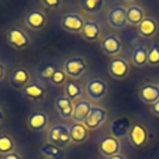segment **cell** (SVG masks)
<instances>
[{
    "label": "cell",
    "instance_id": "cell-1",
    "mask_svg": "<svg viewBox=\"0 0 159 159\" xmlns=\"http://www.w3.org/2000/svg\"><path fill=\"white\" fill-rule=\"evenodd\" d=\"M47 142L62 149L70 147L72 144L70 137V128L65 124L51 125L47 130Z\"/></svg>",
    "mask_w": 159,
    "mask_h": 159
},
{
    "label": "cell",
    "instance_id": "cell-2",
    "mask_svg": "<svg viewBox=\"0 0 159 159\" xmlns=\"http://www.w3.org/2000/svg\"><path fill=\"white\" fill-rule=\"evenodd\" d=\"M6 42L12 48H15L17 51H22L30 46L31 40L24 29L19 27V26H11L6 31Z\"/></svg>",
    "mask_w": 159,
    "mask_h": 159
},
{
    "label": "cell",
    "instance_id": "cell-3",
    "mask_svg": "<svg viewBox=\"0 0 159 159\" xmlns=\"http://www.w3.org/2000/svg\"><path fill=\"white\" fill-rule=\"evenodd\" d=\"M87 61L82 56H72L65 60L63 62V71L66 72L67 77L71 80L81 78L87 71Z\"/></svg>",
    "mask_w": 159,
    "mask_h": 159
},
{
    "label": "cell",
    "instance_id": "cell-4",
    "mask_svg": "<svg viewBox=\"0 0 159 159\" xmlns=\"http://www.w3.org/2000/svg\"><path fill=\"white\" fill-rule=\"evenodd\" d=\"M108 73L114 80H118V81L125 80L130 73L129 61L122 56L113 57L108 63Z\"/></svg>",
    "mask_w": 159,
    "mask_h": 159
},
{
    "label": "cell",
    "instance_id": "cell-5",
    "mask_svg": "<svg viewBox=\"0 0 159 159\" xmlns=\"http://www.w3.org/2000/svg\"><path fill=\"white\" fill-rule=\"evenodd\" d=\"M108 92V84L103 78L96 77L87 82L84 87V93L88 97V99L92 101H99L103 99L107 96Z\"/></svg>",
    "mask_w": 159,
    "mask_h": 159
},
{
    "label": "cell",
    "instance_id": "cell-6",
    "mask_svg": "<svg viewBox=\"0 0 159 159\" xmlns=\"http://www.w3.org/2000/svg\"><path fill=\"white\" fill-rule=\"evenodd\" d=\"M128 140L130 145L135 149H142L148 144L149 140V133L148 129L145 128L144 124L142 123H133L129 134H128Z\"/></svg>",
    "mask_w": 159,
    "mask_h": 159
},
{
    "label": "cell",
    "instance_id": "cell-7",
    "mask_svg": "<svg viewBox=\"0 0 159 159\" xmlns=\"http://www.w3.org/2000/svg\"><path fill=\"white\" fill-rule=\"evenodd\" d=\"M84 19L82 15L77 12H67L61 17L60 26L63 31L71 32V34H81L83 25H84Z\"/></svg>",
    "mask_w": 159,
    "mask_h": 159
},
{
    "label": "cell",
    "instance_id": "cell-8",
    "mask_svg": "<svg viewBox=\"0 0 159 159\" xmlns=\"http://www.w3.org/2000/svg\"><path fill=\"white\" fill-rule=\"evenodd\" d=\"M107 111L101 106H92L86 120L83 124L87 127L88 130H96L98 129L106 120H107Z\"/></svg>",
    "mask_w": 159,
    "mask_h": 159
},
{
    "label": "cell",
    "instance_id": "cell-9",
    "mask_svg": "<svg viewBox=\"0 0 159 159\" xmlns=\"http://www.w3.org/2000/svg\"><path fill=\"white\" fill-rule=\"evenodd\" d=\"M120 148H122L120 140L111 134L102 137L98 142V152L106 158L120 153Z\"/></svg>",
    "mask_w": 159,
    "mask_h": 159
},
{
    "label": "cell",
    "instance_id": "cell-10",
    "mask_svg": "<svg viewBox=\"0 0 159 159\" xmlns=\"http://www.w3.org/2000/svg\"><path fill=\"white\" fill-rule=\"evenodd\" d=\"M101 50L104 55L109 56V57H116L122 52V40L114 35V34H108L107 36H104L101 40Z\"/></svg>",
    "mask_w": 159,
    "mask_h": 159
},
{
    "label": "cell",
    "instance_id": "cell-11",
    "mask_svg": "<svg viewBox=\"0 0 159 159\" xmlns=\"http://www.w3.org/2000/svg\"><path fill=\"white\" fill-rule=\"evenodd\" d=\"M107 22L116 30L123 29L127 25V7L122 5L112 7L107 14Z\"/></svg>",
    "mask_w": 159,
    "mask_h": 159
},
{
    "label": "cell",
    "instance_id": "cell-12",
    "mask_svg": "<svg viewBox=\"0 0 159 159\" xmlns=\"http://www.w3.org/2000/svg\"><path fill=\"white\" fill-rule=\"evenodd\" d=\"M133 123L132 120L128 118V117H118L116 119H113L109 124V132H111V135L118 138L119 140L122 138H125L128 137L129 134V130L132 128Z\"/></svg>",
    "mask_w": 159,
    "mask_h": 159
},
{
    "label": "cell",
    "instance_id": "cell-13",
    "mask_svg": "<svg viewBox=\"0 0 159 159\" xmlns=\"http://www.w3.org/2000/svg\"><path fill=\"white\" fill-rule=\"evenodd\" d=\"M47 22V16L42 10L32 9L25 15V25L34 31H41Z\"/></svg>",
    "mask_w": 159,
    "mask_h": 159
},
{
    "label": "cell",
    "instance_id": "cell-14",
    "mask_svg": "<svg viewBox=\"0 0 159 159\" xmlns=\"http://www.w3.org/2000/svg\"><path fill=\"white\" fill-rule=\"evenodd\" d=\"M21 93L26 99H29L31 102H40L46 96V88L42 83H40L37 81H34V82L27 83L21 89Z\"/></svg>",
    "mask_w": 159,
    "mask_h": 159
},
{
    "label": "cell",
    "instance_id": "cell-15",
    "mask_svg": "<svg viewBox=\"0 0 159 159\" xmlns=\"http://www.w3.org/2000/svg\"><path fill=\"white\" fill-rule=\"evenodd\" d=\"M26 124L32 132H42L48 127V116L43 111H34L27 117Z\"/></svg>",
    "mask_w": 159,
    "mask_h": 159
},
{
    "label": "cell",
    "instance_id": "cell-16",
    "mask_svg": "<svg viewBox=\"0 0 159 159\" xmlns=\"http://www.w3.org/2000/svg\"><path fill=\"white\" fill-rule=\"evenodd\" d=\"M9 82L15 89H22L27 83H30V72L26 67H16L11 71L9 76Z\"/></svg>",
    "mask_w": 159,
    "mask_h": 159
},
{
    "label": "cell",
    "instance_id": "cell-17",
    "mask_svg": "<svg viewBox=\"0 0 159 159\" xmlns=\"http://www.w3.org/2000/svg\"><path fill=\"white\" fill-rule=\"evenodd\" d=\"M102 27L97 20H86L83 29L81 31V36L88 42H96L101 39Z\"/></svg>",
    "mask_w": 159,
    "mask_h": 159
},
{
    "label": "cell",
    "instance_id": "cell-18",
    "mask_svg": "<svg viewBox=\"0 0 159 159\" xmlns=\"http://www.w3.org/2000/svg\"><path fill=\"white\" fill-rule=\"evenodd\" d=\"M138 96L145 104L152 106L157 101H159V84L157 83H144L139 91Z\"/></svg>",
    "mask_w": 159,
    "mask_h": 159
},
{
    "label": "cell",
    "instance_id": "cell-19",
    "mask_svg": "<svg viewBox=\"0 0 159 159\" xmlns=\"http://www.w3.org/2000/svg\"><path fill=\"white\" fill-rule=\"evenodd\" d=\"M68 128H70V137L72 144H78V145L83 144L89 138V130L83 123L73 122Z\"/></svg>",
    "mask_w": 159,
    "mask_h": 159
},
{
    "label": "cell",
    "instance_id": "cell-20",
    "mask_svg": "<svg viewBox=\"0 0 159 159\" xmlns=\"http://www.w3.org/2000/svg\"><path fill=\"white\" fill-rule=\"evenodd\" d=\"M55 108L60 116V118L67 120V119H72V114H73V102L67 98L66 96H60L56 98L55 101Z\"/></svg>",
    "mask_w": 159,
    "mask_h": 159
},
{
    "label": "cell",
    "instance_id": "cell-21",
    "mask_svg": "<svg viewBox=\"0 0 159 159\" xmlns=\"http://www.w3.org/2000/svg\"><path fill=\"white\" fill-rule=\"evenodd\" d=\"M92 108V104L88 99H78L73 102V114H72V120L77 123H83Z\"/></svg>",
    "mask_w": 159,
    "mask_h": 159
},
{
    "label": "cell",
    "instance_id": "cell-22",
    "mask_svg": "<svg viewBox=\"0 0 159 159\" xmlns=\"http://www.w3.org/2000/svg\"><path fill=\"white\" fill-rule=\"evenodd\" d=\"M158 32V21L152 16H145L138 26V34L143 39H152Z\"/></svg>",
    "mask_w": 159,
    "mask_h": 159
},
{
    "label": "cell",
    "instance_id": "cell-23",
    "mask_svg": "<svg viewBox=\"0 0 159 159\" xmlns=\"http://www.w3.org/2000/svg\"><path fill=\"white\" fill-rule=\"evenodd\" d=\"M63 91H65V96L67 98H70L72 102H76V101L81 99V97L83 94L82 84L77 80H71V78H68L67 82L65 83Z\"/></svg>",
    "mask_w": 159,
    "mask_h": 159
},
{
    "label": "cell",
    "instance_id": "cell-24",
    "mask_svg": "<svg viewBox=\"0 0 159 159\" xmlns=\"http://www.w3.org/2000/svg\"><path fill=\"white\" fill-rule=\"evenodd\" d=\"M144 10L139 5H129L127 7V24L132 26H139V24L144 20Z\"/></svg>",
    "mask_w": 159,
    "mask_h": 159
},
{
    "label": "cell",
    "instance_id": "cell-25",
    "mask_svg": "<svg viewBox=\"0 0 159 159\" xmlns=\"http://www.w3.org/2000/svg\"><path fill=\"white\" fill-rule=\"evenodd\" d=\"M130 61L137 67H143L148 63V48L143 45H138L133 48Z\"/></svg>",
    "mask_w": 159,
    "mask_h": 159
},
{
    "label": "cell",
    "instance_id": "cell-26",
    "mask_svg": "<svg viewBox=\"0 0 159 159\" xmlns=\"http://www.w3.org/2000/svg\"><path fill=\"white\" fill-rule=\"evenodd\" d=\"M40 154L45 158H48V159H63V157H65L62 148L56 147L48 142L43 143L40 147Z\"/></svg>",
    "mask_w": 159,
    "mask_h": 159
},
{
    "label": "cell",
    "instance_id": "cell-27",
    "mask_svg": "<svg viewBox=\"0 0 159 159\" xmlns=\"http://www.w3.org/2000/svg\"><path fill=\"white\" fill-rule=\"evenodd\" d=\"M12 152H16L15 139L7 133H1L0 134V155L2 157Z\"/></svg>",
    "mask_w": 159,
    "mask_h": 159
},
{
    "label": "cell",
    "instance_id": "cell-28",
    "mask_svg": "<svg viewBox=\"0 0 159 159\" xmlns=\"http://www.w3.org/2000/svg\"><path fill=\"white\" fill-rule=\"evenodd\" d=\"M106 0H80L81 9L87 14H97L104 7Z\"/></svg>",
    "mask_w": 159,
    "mask_h": 159
},
{
    "label": "cell",
    "instance_id": "cell-29",
    "mask_svg": "<svg viewBox=\"0 0 159 159\" xmlns=\"http://www.w3.org/2000/svg\"><path fill=\"white\" fill-rule=\"evenodd\" d=\"M67 80H68V77H67L66 72L63 71V68L62 70L61 68H56L48 81H50L51 84L60 87V86H65V83L67 82Z\"/></svg>",
    "mask_w": 159,
    "mask_h": 159
},
{
    "label": "cell",
    "instance_id": "cell-30",
    "mask_svg": "<svg viewBox=\"0 0 159 159\" xmlns=\"http://www.w3.org/2000/svg\"><path fill=\"white\" fill-rule=\"evenodd\" d=\"M148 63L152 66L159 65V43L152 42L148 48Z\"/></svg>",
    "mask_w": 159,
    "mask_h": 159
},
{
    "label": "cell",
    "instance_id": "cell-31",
    "mask_svg": "<svg viewBox=\"0 0 159 159\" xmlns=\"http://www.w3.org/2000/svg\"><path fill=\"white\" fill-rule=\"evenodd\" d=\"M56 67L52 62H48V63H45L42 65L39 70H37V76L41 78V80H50L52 73L55 72Z\"/></svg>",
    "mask_w": 159,
    "mask_h": 159
},
{
    "label": "cell",
    "instance_id": "cell-32",
    "mask_svg": "<svg viewBox=\"0 0 159 159\" xmlns=\"http://www.w3.org/2000/svg\"><path fill=\"white\" fill-rule=\"evenodd\" d=\"M42 5L50 10H57L61 6V0H41Z\"/></svg>",
    "mask_w": 159,
    "mask_h": 159
},
{
    "label": "cell",
    "instance_id": "cell-33",
    "mask_svg": "<svg viewBox=\"0 0 159 159\" xmlns=\"http://www.w3.org/2000/svg\"><path fill=\"white\" fill-rule=\"evenodd\" d=\"M1 159H22V155L19 152H12V153H9L6 155H2Z\"/></svg>",
    "mask_w": 159,
    "mask_h": 159
},
{
    "label": "cell",
    "instance_id": "cell-34",
    "mask_svg": "<svg viewBox=\"0 0 159 159\" xmlns=\"http://www.w3.org/2000/svg\"><path fill=\"white\" fill-rule=\"evenodd\" d=\"M149 108H150V112H152L153 116L159 117V101H157L155 103H153L152 106H149Z\"/></svg>",
    "mask_w": 159,
    "mask_h": 159
},
{
    "label": "cell",
    "instance_id": "cell-35",
    "mask_svg": "<svg viewBox=\"0 0 159 159\" xmlns=\"http://www.w3.org/2000/svg\"><path fill=\"white\" fill-rule=\"evenodd\" d=\"M5 75H6V67H5V65L2 62H0V83L4 81Z\"/></svg>",
    "mask_w": 159,
    "mask_h": 159
},
{
    "label": "cell",
    "instance_id": "cell-36",
    "mask_svg": "<svg viewBox=\"0 0 159 159\" xmlns=\"http://www.w3.org/2000/svg\"><path fill=\"white\" fill-rule=\"evenodd\" d=\"M107 159H127L123 154H120V153H118V154H114V155H112V157H108Z\"/></svg>",
    "mask_w": 159,
    "mask_h": 159
},
{
    "label": "cell",
    "instance_id": "cell-37",
    "mask_svg": "<svg viewBox=\"0 0 159 159\" xmlns=\"http://www.w3.org/2000/svg\"><path fill=\"white\" fill-rule=\"evenodd\" d=\"M4 119H5V114H4V112H2V109H1V107H0V123H2Z\"/></svg>",
    "mask_w": 159,
    "mask_h": 159
},
{
    "label": "cell",
    "instance_id": "cell-38",
    "mask_svg": "<svg viewBox=\"0 0 159 159\" xmlns=\"http://www.w3.org/2000/svg\"><path fill=\"white\" fill-rule=\"evenodd\" d=\"M123 1H125V2H133V1H135V0H123Z\"/></svg>",
    "mask_w": 159,
    "mask_h": 159
},
{
    "label": "cell",
    "instance_id": "cell-39",
    "mask_svg": "<svg viewBox=\"0 0 159 159\" xmlns=\"http://www.w3.org/2000/svg\"><path fill=\"white\" fill-rule=\"evenodd\" d=\"M40 159H48V158H45V157H42V158H40Z\"/></svg>",
    "mask_w": 159,
    "mask_h": 159
},
{
    "label": "cell",
    "instance_id": "cell-40",
    "mask_svg": "<svg viewBox=\"0 0 159 159\" xmlns=\"http://www.w3.org/2000/svg\"><path fill=\"white\" fill-rule=\"evenodd\" d=\"M0 159H1V158H0Z\"/></svg>",
    "mask_w": 159,
    "mask_h": 159
}]
</instances>
